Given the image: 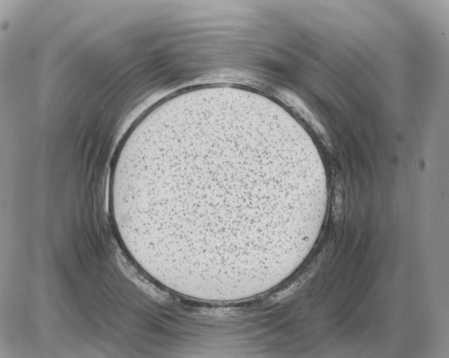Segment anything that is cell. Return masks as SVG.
<instances>
[{
	"mask_svg": "<svg viewBox=\"0 0 449 358\" xmlns=\"http://www.w3.org/2000/svg\"><path fill=\"white\" fill-rule=\"evenodd\" d=\"M259 139L212 123L170 129L140 148L129 183L164 256L243 264L276 237L286 173L260 155Z\"/></svg>",
	"mask_w": 449,
	"mask_h": 358,
	"instance_id": "6da1fadb",
	"label": "cell"
}]
</instances>
